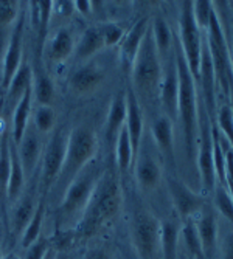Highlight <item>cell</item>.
<instances>
[{"label":"cell","mask_w":233,"mask_h":259,"mask_svg":"<svg viewBox=\"0 0 233 259\" xmlns=\"http://www.w3.org/2000/svg\"><path fill=\"white\" fill-rule=\"evenodd\" d=\"M75 14L73 2H53V17H67Z\"/></svg>","instance_id":"45"},{"label":"cell","mask_w":233,"mask_h":259,"mask_svg":"<svg viewBox=\"0 0 233 259\" xmlns=\"http://www.w3.org/2000/svg\"><path fill=\"white\" fill-rule=\"evenodd\" d=\"M31 95L36 106H53L56 98V87L53 79L44 72H33Z\"/></svg>","instance_id":"30"},{"label":"cell","mask_w":233,"mask_h":259,"mask_svg":"<svg viewBox=\"0 0 233 259\" xmlns=\"http://www.w3.org/2000/svg\"><path fill=\"white\" fill-rule=\"evenodd\" d=\"M33 72L31 65L28 62H23L20 65V68L17 70V73L13 76V79L10 81V84L7 85L5 92H7V103L8 106L13 109L19 100L25 95V92L31 89V82H33Z\"/></svg>","instance_id":"26"},{"label":"cell","mask_w":233,"mask_h":259,"mask_svg":"<svg viewBox=\"0 0 233 259\" xmlns=\"http://www.w3.org/2000/svg\"><path fill=\"white\" fill-rule=\"evenodd\" d=\"M174 62L179 79V98H177V116L182 124L185 146L188 157L193 158L196 135L199 127V112H198V92L196 79L186 67V62L182 56V52L177 47L174 53Z\"/></svg>","instance_id":"2"},{"label":"cell","mask_w":233,"mask_h":259,"mask_svg":"<svg viewBox=\"0 0 233 259\" xmlns=\"http://www.w3.org/2000/svg\"><path fill=\"white\" fill-rule=\"evenodd\" d=\"M11 138L4 137L0 146V200H5L11 171Z\"/></svg>","instance_id":"36"},{"label":"cell","mask_w":233,"mask_h":259,"mask_svg":"<svg viewBox=\"0 0 233 259\" xmlns=\"http://www.w3.org/2000/svg\"><path fill=\"white\" fill-rule=\"evenodd\" d=\"M25 183L27 177L23 172V168L20 164V160L16 152L14 143H11V171H10V180H8V188H7V197L5 200L11 205L14 203L25 191Z\"/></svg>","instance_id":"29"},{"label":"cell","mask_w":233,"mask_h":259,"mask_svg":"<svg viewBox=\"0 0 233 259\" xmlns=\"http://www.w3.org/2000/svg\"><path fill=\"white\" fill-rule=\"evenodd\" d=\"M149 25H151V19L142 17L134 23L129 31H126L122 44L119 45L120 47V62L125 68L131 70L132 62L140 50V47H142V42L149 31Z\"/></svg>","instance_id":"18"},{"label":"cell","mask_w":233,"mask_h":259,"mask_svg":"<svg viewBox=\"0 0 233 259\" xmlns=\"http://www.w3.org/2000/svg\"><path fill=\"white\" fill-rule=\"evenodd\" d=\"M41 199H37L34 196L33 191H23V194L14 202L11 203V211H10V231L13 239L19 241L20 234L25 230V227L28 225L30 219L33 218L34 211L39 205Z\"/></svg>","instance_id":"17"},{"label":"cell","mask_w":233,"mask_h":259,"mask_svg":"<svg viewBox=\"0 0 233 259\" xmlns=\"http://www.w3.org/2000/svg\"><path fill=\"white\" fill-rule=\"evenodd\" d=\"M123 206V188L113 172L104 171L93 190L83 218L76 225L84 238L95 236L120 214Z\"/></svg>","instance_id":"1"},{"label":"cell","mask_w":233,"mask_h":259,"mask_svg":"<svg viewBox=\"0 0 233 259\" xmlns=\"http://www.w3.org/2000/svg\"><path fill=\"white\" fill-rule=\"evenodd\" d=\"M126 98V121H125V127L129 134L131 143H132V149L135 152V155L140 151V146H142V140H143V129H145V121H143V110L142 106L138 103V97L131 90H128L125 93Z\"/></svg>","instance_id":"20"},{"label":"cell","mask_w":233,"mask_h":259,"mask_svg":"<svg viewBox=\"0 0 233 259\" xmlns=\"http://www.w3.org/2000/svg\"><path fill=\"white\" fill-rule=\"evenodd\" d=\"M215 11L213 2H207V0H198V2H191V13H193V19L196 22L198 28L205 33L208 28L210 19H212V14Z\"/></svg>","instance_id":"40"},{"label":"cell","mask_w":233,"mask_h":259,"mask_svg":"<svg viewBox=\"0 0 233 259\" xmlns=\"http://www.w3.org/2000/svg\"><path fill=\"white\" fill-rule=\"evenodd\" d=\"M167 185L174 209L183 221H190L201 213L205 205L202 202V197L196 194L191 188H188L179 179H168Z\"/></svg>","instance_id":"12"},{"label":"cell","mask_w":233,"mask_h":259,"mask_svg":"<svg viewBox=\"0 0 233 259\" xmlns=\"http://www.w3.org/2000/svg\"><path fill=\"white\" fill-rule=\"evenodd\" d=\"M98 152L97 134L87 126H75L67 134V149L61 174L53 188L62 196L67 185L95 160Z\"/></svg>","instance_id":"3"},{"label":"cell","mask_w":233,"mask_h":259,"mask_svg":"<svg viewBox=\"0 0 233 259\" xmlns=\"http://www.w3.org/2000/svg\"><path fill=\"white\" fill-rule=\"evenodd\" d=\"M134 177L140 190L154 191L162 182L163 172L159 161L152 155L142 154L134 160Z\"/></svg>","instance_id":"21"},{"label":"cell","mask_w":233,"mask_h":259,"mask_svg":"<svg viewBox=\"0 0 233 259\" xmlns=\"http://www.w3.org/2000/svg\"><path fill=\"white\" fill-rule=\"evenodd\" d=\"M106 79V72L97 62L80 64L68 76V89L76 97H87L97 92Z\"/></svg>","instance_id":"11"},{"label":"cell","mask_w":233,"mask_h":259,"mask_svg":"<svg viewBox=\"0 0 233 259\" xmlns=\"http://www.w3.org/2000/svg\"><path fill=\"white\" fill-rule=\"evenodd\" d=\"M2 259H20V254H17L16 251H8V253L4 254Z\"/></svg>","instance_id":"49"},{"label":"cell","mask_w":233,"mask_h":259,"mask_svg":"<svg viewBox=\"0 0 233 259\" xmlns=\"http://www.w3.org/2000/svg\"><path fill=\"white\" fill-rule=\"evenodd\" d=\"M2 140H4V137H0V146H2Z\"/></svg>","instance_id":"53"},{"label":"cell","mask_w":233,"mask_h":259,"mask_svg":"<svg viewBox=\"0 0 233 259\" xmlns=\"http://www.w3.org/2000/svg\"><path fill=\"white\" fill-rule=\"evenodd\" d=\"M56 256H58V250L52 245V247H50V250L47 251V254L44 256V259H56Z\"/></svg>","instance_id":"48"},{"label":"cell","mask_w":233,"mask_h":259,"mask_svg":"<svg viewBox=\"0 0 233 259\" xmlns=\"http://www.w3.org/2000/svg\"><path fill=\"white\" fill-rule=\"evenodd\" d=\"M129 72L132 79V92L135 95H142V97L157 95L159 85L162 81L163 65H162V58L156 49L154 39L151 36V28L145 36L142 47H140Z\"/></svg>","instance_id":"5"},{"label":"cell","mask_w":233,"mask_h":259,"mask_svg":"<svg viewBox=\"0 0 233 259\" xmlns=\"http://www.w3.org/2000/svg\"><path fill=\"white\" fill-rule=\"evenodd\" d=\"M149 28H151V36L156 44V49H157L160 58H163L165 55L170 53V50L173 49V44H174V37H173L170 23L167 22L165 17L156 16L151 20Z\"/></svg>","instance_id":"31"},{"label":"cell","mask_w":233,"mask_h":259,"mask_svg":"<svg viewBox=\"0 0 233 259\" xmlns=\"http://www.w3.org/2000/svg\"><path fill=\"white\" fill-rule=\"evenodd\" d=\"M151 135L157 149L167 157L174 154V124L167 115H160L151 124Z\"/></svg>","instance_id":"24"},{"label":"cell","mask_w":233,"mask_h":259,"mask_svg":"<svg viewBox=\"0 0 233 259\" xmlns=\"http://www.w3.org/2000/svg\"><path fill=\"white\" fill-rule=\"evenodd\" d=\"M230 97H231V112H233V84H231V93H230Z\"/></svg>","instance_id":"52"},{"label":"cell","mask_w":233,"mask_h":259,"mask_svg":"<svg viewBox=\"0 0 233 259\" xmlns=\"http://www.w3.org/2000/svg\"><path fill=\"white\" fill-rule=\"evenodd\" d=\"M231 62H233V58H231ZM231 73H233V70H231Z\"/></svg>","instance_id":"54"},{"label":"cell","mask_w":233,"mask_h":259,"mask_svg":"<svg viewBox=\"0 0 233 259\" xmlns=\"http://www.w3.org/2000/svg\"><path fill=\"white\" fill-rule=\"evenodd\" d=\"M219 259H233V230L227 231L218 242V254Z\"/></svg>","instance_id":"44"},{"label":"cell","mask_w":233,"mask_h":259,"mask_svg":"<svg viewBox=\"0 0 233 259\" xmlns=\"http://www.w3.org/2000/svg\"><path fill=\"white\" fill-rule=\"evenodd\" d=\"M98 28H100L101 36H103L106 49H112V47L120 45L125 34H126L125 28L116 22H109V20L101 22V23H98Z\"/></svg>","instance_id":"39"},{"label":"cell","mask_w":233,"mask_h":259,"mask_svg":"<svg viewBox=\"0 0 233 259\" xmlns=\"http://www.w3.org/2000/svg\"><path fill=\"white\" fill-rule=\"evenodd\" d=\"M52 245V241L42 234L37 241H34L30 247L23 250V256H20V259H44Z\"/></svg>","instance_id":"43"},{"label":"cell","mask_w":233,"mask_h":259,"mask_svg":"<svg viewBox=\"0 0 233 259\" xmlns=\"http://www.w3.org/2000/svg\"><path fill=\"white\" fill-rule=\"evenodd\" d=\"M104 49H106L104 40H103L98 25H92V27H87L78 37L73 58L78 64H84V62L92 61Z\"/></svg>","instance_id":"22"},{"label":"cell","mask_w":233,"mask_h":259,"mask_svg":"<svg viewBox=\"0 0 233 259\" xmlns=\"http://www.w3.org/2000/svg\"><path fill=\"white\" fill-rule=\"evenodd\" d=\"M115 161H116V168H119L120 172H126L132 168L134 160H135V152L132 149V143L129 134L126 131V127L123 126L122 131L116 135L115 141Z\"/></svg>","instance_id":"32"},{"label":"cell","mask_w":233,"mask_h":259,"mask_svg":"<svg viewBox=\"0 0 233 259\" xmlns=\"http://www.w3.org/2000/svg\"><path fill=\"white\" fill-rule=\"evenodd\" d=\"M76 39L67 27L58 28L44 44V59L50 65L64 64L75 53Z\"/></svg>","instance_id":"15"},{"label":"cell","mask_w":233,"mask_h":259,"mask_svg":"<svg viewBox=\"0 0 233 259\" xmlns=\"http://www.w3.org/2000/svg\"><path fill=\"white\" fill-rule=\"evenodd\" d=\"M101 174L103 171H100L92 161L67 185L58 205V218L62 225H78Z\"/></svg>","instance_id":"4"},{"label":"cell","mask_w":233,"mask_h":259,"mask_svg":"<svg viewBox=\"0 0 233 259\" xmlns=\"http://www.w3.org/2000/svg\"><path fill=\"white\" fill-rule=\"evenodd\" d=\"M126 121V98L125 95H115L109 104L104 134L109 141H115L116 135L122 131Z\"/></svg>","instance_id":"28"},{"label":"cell","mask_w":233,"mask_h":259,"mask_svg":"<svg viewBox=\"0 0 233 259\" xmlns=\"http://www.w3.org/2000/svg\"><path fill=\"white\" fill-rule=\"evenodd\" d=\"M31 127L42 137L52 135L56 131L58 113L53 106H36L31 113Z\"/></svg>","instance_id":"33"},{"label":"cell","mask_w":233,"mask_h":259,"mask_svg":"<svg viewBox=\"0 0 233 259\" xmlns=\"http://www.w3.org/2000/svg\"><path fill=\"white\" fill-rule=\"evenodd\" d=\"M5 251V245H4V239H2V233H0V259L4 257V253Z\"/></svg>","instance_id":"50"},{"label":"cell","mask_w":233,"mask_h":259,"mask_svg":"<svg viewBox=\"0 0 233 259\" xmlns=\"http://www.w3.org/2000/svg\"><path fill=\"white\" fill-rule=\"evenodd\" d=\"M204 40L207 45V50L210 55L216 76V84H219L224 93H230V85L233 81L231 73V53L228 49V44L221 27L219 17L216 11H213L212 19H210L208 28L204 33Z\"/></svg>","instance_id":"6"},{"label":"cell","mask_w":233,"mask_h":259,"mask_svg":"<svg viewBox=\"0 0 233 259\" xmlns=\"http://www.w3.org/2000/svg\"><path fill=\"white\" fill-rule=\"evenodd\" d=\"M180 242L183 244L185 251L191 256V259H205L193 219L183 221V225L180 227Z\"/></svg>","instance_id":"35"},{"label":"cell","mask_w":233,"mask_h":259,"mask_svg":"<svg viewBox=\"0 0 233 259\" xmlns=\"http://www.w3.org/2000/svg\"><path fill=\"white\" fill-rule=\"evenodd\" d=\"M198 169L201 176V186L205 191H215L216 188V172L213 160V143H212V127L204 129L199 141L198 151Z\"/></svg>","instance_id":"16"},{"label":"cell","mask_w":233,"mask_h":259,"mask_svg":"<svg viewBox=\"0 0 233 259\" xmlns=\"http://www.w3.org/2000/svg\"><path fill=\"white\" fill-rule=\"evenodd\" d=\"M33 95H31V89L25 92L19 103L11 109V141L14 145H17L20 138L28 129L31 123V113H33Z\"/></svg>","instance_id":"23"},{"label":"cell","mask_w":233,"mask_h":259,"mask_svg":"<svg viewBox=\"0 0 233 259\" xmlns=\"http://www.w3.org/2000/svg\"><path fill=\"white\" fill-rule=\"evenodd\" d=\"M73 8L75 13L81 16H90L93 11V2H89V0H73Z\"/></svg>","instance_id":"47"},{"label":"cell","mask_w":233,"mask_h":259,"mask_svg":"<svg viewBox=\"0 0 233 259\" xmlns=\"http://www.w3.org/2000/svg\"><path fill=\"white\" fill-rule=\"evenodd\" d=\"M198 236L201 241L202 253L205 259H215L218 254V242H219V222L213 209L202 208L198 214V219L193 221Z\"/></svg>","instance_id":"14"},{"label":"cell","mask_w":233,"mask_h":259,"mask_svg":"<svg viewBox=\"0 0 233 259\" xmlns=\"http://www.w3.org/2000/svg\"><path fill=\"white\" fill-rule=\"evenodd\" d=\"M44 221H45V203L41 199L33 218L30 219L28 225L23 230V233L19 238V245L22 250H25L27 247H30L34 241H37L42 236V230H44Z\"/></svg>","instance_id":"34"},{"label":"cell","mask_w":233,"mask_h":259,"mask_svg":"<svg viewBox=\"0 0 233 259\" xmlns=\"http://www.w3.org/2000/svg\"><path fill=\"white\" fill-rule=\"evenodd\" d=\"M20 16V2L0 0V30H13Z\"/></svg>","instance_id":"37"},{"label":"cell","mask_w":233,"mask_h":259,"mask_svg":"<svg viewBox=\"0 0 233 259\" xmlns=\"http://www.w3.org/2000/svg\"><path fill=\"white\" fill-rule=\"evenodd\" d=\"M31 4H33V19L36 22V28L45 33L53 20V2L42 0V2H31Z\"/></svg>","instance_id":"38"},{"label":"cell","mask_w":233,"mask_h":259,"mask_svg":"<svg viewBox=\"0 0 233 259\" xmlns=\"http://www.w3.org/2000/svg\"><path fill=\"white\" fill-rule=\"evenodd\" d=\"M202 44H204V33L198 28L193 19L191 2H182L180 16H179V49L186 62V67H188L196 81L199 76Z\"/></svg>","instance_id":"8"},{"label":"cell","mask_w":233,"mask_h":259,"mask_svg":"<svg viewBox=\"0 0 233 259\" xmlns=\"http://www.w3.org/2000/svg\"><path fill=\"white\" fill-rule=\"evenodd\" d=\"M157 97L160 100L163 115H167L171 120H174L177 116V98H179V79H177L176 62H173L171 67L167 68L163 67Z\"/></svg>","instance_id":"19"},{"label":"cell","mask_w":233,"mask_h":259,"mask_svg":"<svg viewBox=\"0 0 233 259\" xmlns=\"http://www.w3.org/2000/svg\"><path fill=\"white\" fill-rule=\"evenodd\" d=\"M198 81L202 85L204 90V97L207 101V106L210 110H213L215 107V95H216V76H215V70L212 59H210L208 50L205 40L202 44V56H201V65H199V76Z\"/></svg>","instance_id":"25"},{"label":"cell","mask_w":233,"mask_h":259,"mask_svg":"<svg viewBox=\"0 0 233 259\" xmlns=\"http://www.w3.org/2000/svg\"><path fill=\"white\" fill-rule=\"evenodd\" d=\"M218 131L222 132L227 143L233 149V112L228 104H224L218 112Z\"/></svg>","instance_id":"42"},{"label":"cell","mask_w":233,"mask_h":259,"mask_svg":"<svg viewBox=\"0 0 233 259\" xmlns=\"http://www.w3.org/2000/svg\"><path fill=\"white\" fill-rule=\"evenodd\" d=\"M81 259H116V257L107 248L95 247V248H89Z\"/></svg>","instance_id":"46"},{"label":"cell","mask_w":233,"mask_h":259,"mask_svg":"<svg viewBox=\"0 0 233 259\" xmlns=\"http://www.w3.org/2000/svg\"><path fill=\"white\" fill-rule=\"evenodd\" d=\"M180 225L174 221L160 222V259H179Z\"/></svg>","instance_id":"27"},{"label":"cell","mask_w":233,"mask_h":259,"mask_svg":"<svg viewBox=\"0 0 233 259\" xmlns=\"http://www.w3.org/2000/svg\"><path fill=\"white\" fill-rule=\"evenodd\" d=\"M14 146H16L17 157L20 160V164L23 168V172H25V177L28 180L39 171V164H41V158H42V152L45 146L42 141V135L37 134L30 124L25 134H23V137L20 138V141Z\"/></svg>","instance_id":"13"},{"label":"cell","mask_w":233,"mask_h":259,"mask_svg":"<svg viewBox=\"0 0 233 259\" xmlns=\"http://www.w3.org/2000/svg\"><path fill=\"white\" fill-rule=\"evenodd\" d=\"M56 259H68V256H65L64 253H61V251L58 250V256H56Z\"/></svg>","instance_id":"51"},{"label":"cell","mask_w":233,"mask_h":259,"mask_svg":"<svg viewBox=\"0 0 233 259\" xmlns=\"http://www.w3.org/2000/svg\"><path fill=\"white\" fill-rule=\"evenodd\" d=\"M129 238L137 259H160V221L140 209L131 218Z\"/></svg>","instance_id":"7"},{"label":"cell","mask_w":233,"mask_h":259,"mask_svg":"<svg viewBox=\"0 0 233 259\" xmlns=\"http://www.w3.org/2000/svg\"><path fill=\"white\" fill-rule=\"evenodd\" d=\"M215 206L219 213L233 225V199L230 197L228 191L224 186L215 188Z\"/></svg>","instance_id":"41"},{"label":"cell","mask_w":233,"mask_h":259,"mask_svg":"<svg viewBox=\"0 0 233 259\" xmlns=\"http://www.w3.org/2000/svg\"><path fill=\"white\" fill-rule=\"evenodd\" d=\"M67 149V134L62 129H56L44 146L41 164H39V191L50 193L61 174Z\"/></svg>","instance_id":"9"},{"label":"cell","mask_w":233,"mask_h":259,"mask_svg":"<svg viewBox=\"0 0 233 259\" xmlns=\"http://www.w3.org/2000/svg\"><path fill=\"white\" fill-rule=\"evenodd\" d=\"M23 64V16L19 17L14 28L11 30L8 44L5 47V53L0 65V85L7 89L13 76Z\"/></svg>","instance_id":"10"}]
</instances>
